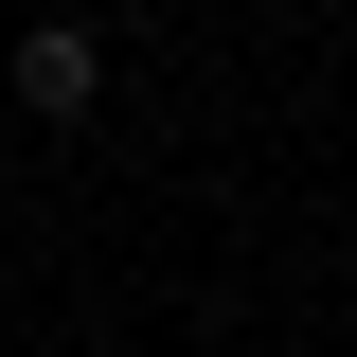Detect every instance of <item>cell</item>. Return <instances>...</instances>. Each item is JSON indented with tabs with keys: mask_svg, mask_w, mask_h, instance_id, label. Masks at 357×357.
Segmentation results:
<instances>
[{
	"mask_svg": "<svg viewBox=\"0 0 357 357\" xmlns=\"http://www.w3.org/2000/svg\"><path fill=\"white\" fill-rule=\"evenodd\" d=\"M18 107H36V126H89V107H107V36H89V18H36V36H18Z\"/></svg>",
	"mask_w": 357,
	"mask_h": 357,
	"instance_id": "1",
	"label": "cell"
}]
</instances>
